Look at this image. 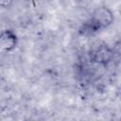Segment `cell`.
I'll list each match as a JSON object with an SVG mask.
<instances>
[{
  "instance_id": "cell-2",
  "label": "cell",
  "mask_w": 121,
  "mask_h": 121,
  "mask_svg": "<svg viewBox=\"0 0 121 121\" xmlns=\"http://www.w3.org/2000/svg\"><path fill=\"white\" fill-rule=\"evenodd\" d=\"M18 43V38L16 33L11 29L3 30L0 36V45L1 50L6 53L12 52Z\"/></svg>"
},
{
  "instance_id": "cell-3",
  "label": "cell",
  "mask_w": 121,
  "mask_h": 121,
  "mask_svg": "<svg viewBox=\"0 0 121 121\" xmlns=\"http://www.w3.org/2000/svg\"><path fill=\"white\" fill-rule=\"evenodd\" d=\"M112 55V51L107 46H100L99 48L95 49L93 53L90 54V58L92 61L100 64H105L111 60Z\"/></svg>"
},
{
  "instance_id": "cell-1",
  "label": "cell",
  "mask_w": 121,
  "mask_h": 121,
  "mask_svg": "<svg viewBox=\"0 0 121 121\" xmlns=\"http://www.w3.org/2000/svg\"><path fill=\"white\" fill-rule=\"evenodd\" d=\"M114 16L111 9L105 6L95 9L88 19L82 24L79 28V33L84 36L95 35L108 28L113 22Z\"/></svg>"
}]
</instances>
